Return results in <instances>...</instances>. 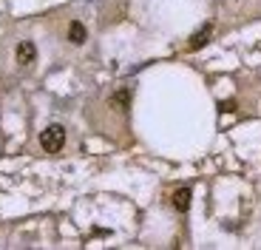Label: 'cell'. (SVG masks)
Wrapping results in <instances>:
<instances>
[{
	"label": "cell",
	"instance_id": "cell-6",
	"mask_svg": "<svg viewBox=\"0 0 261 250\" xmlns=\"http://www.w3.org/2000/svg\"><path fill=\"white\" fill-rule=\"evenodd\" d=\"M128 99H130L128 91H119V94H114V97H111V106L119 108V111H125V108H128Z\"/></svg>",
	"mask_w": 261,
	"mask_h": 250
},
{
	"label": "cell",
	"instance_id": "cell-4",
	"mask_svg": "<svg viewBox=\"0 0 261 250\" xmlns=\"http://www.w3.org/2000/svg\"><path fill=\"white\" fill-rule=\"evenodd\" d=\"M190 196H193V193H190V188H179V191L173 193V208H176L179 213H185L190 208Z\"/></svg>",
	"mask_w": 261,
	"mask_h": 250
},
{
	"label": "cell",
	"instance_id": "cell-5",
	"mask_svg": "<svg viewBox=\"0 0 261 250\" xmlns=\"http://www.w3.org/2000/svg\"><path fill=\"white\" fill-rule=\"evenodd\" d=\"M68 40H71L74 46H83L85 43V26L80 23V20H74L71 26H68Z\"/></svg>",
	"mask_w": 261,
	"mask_h": 250
},
{
	"label": "cell",
	"instance_id": "cell-2",
	"mask_svg": "<svg viewBox=\"0 0 261 250\" xmlns=\"http://www.w3.org/2000/svg\"><path fill=\"white\" fill-rule=\"evenodd\" d=\"M34 57H37V48H34V43H32V40H23V43L17 46V63H20V66H32Z\"/></svg>",
	"mask_w": 261,
	"mask_h": 250
},
{
	"label": "cell",
	"instance_id": "cell-1",
	"mask_svg": "<svg viewBox=\"0 0 261 250\" xmlns=\"http://www.w3.org/2000/svg\"><path fill=\"white\" fill-rule=\"evenodd\" d=\"M40 145H43V151H46V154L63 151V145H65V128H63V125H48L46 131L40 134Z\"/></svg>",
	"mask_w": 261,
	"mask_h": 250
},
{
	"label": "cell",
	"instance_id": "cell-3",
	"mask_svg": "<svg viewBox=\"0 0 261 250\" xmlns=\"http://www.w3.org/2000/svg\"><path fill=\"white\" fill-rule=\"evenodd\" d=\"M210 34H213V23H204V26L199 29V32H196L193 37H190L188 48H190V52H199V48H202L204 43H207V40H210Z\"/></svg>",
	"mask_w": 261,
	"mask_h": 250
},
{
	"label": "cell",
	"instance_id": "cell-7",
	"mask_svg": "<svg viewBox=\"0 0 261 250\" xmlns=\"http://www.w3.org/2000/svg\"><path fill=\"white\" fill-rule=\"evenodd\" d=\"M222 111H236V103H222Z\"/></svg>",
	"mask_w": 261,
	"mask_h": 250
}]
</instances>
